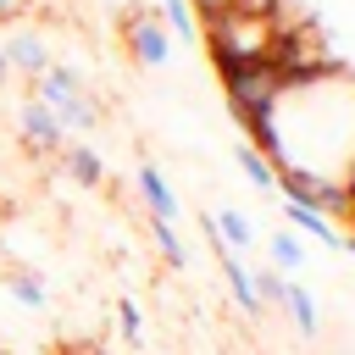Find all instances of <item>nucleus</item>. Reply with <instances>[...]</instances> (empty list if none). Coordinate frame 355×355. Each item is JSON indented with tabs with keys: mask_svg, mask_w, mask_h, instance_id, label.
I'll return each instance as SVG.
<instances>
[{
	"mask_svg": "<svg viewBox=\"0 0 355 355\" xmlns=\"http://www.w3.org/2000/svg\"><path fill=\"white\" fill-rule=\"evenodd\" d=\"M277 28H283V22L266 17V11L233 6V11H222V17L205 22V55H211L216 72H227V67H239V61H261V55H272Z\"/></svg>",
	"mask_w": 355,
	"mask_h": 355,
	"instance_id": "obj_1",
	"label": "nucleus"
},
{
	"mask_svg": "<svg viewBox=\"0 0 355 355\" xmlns=\"http://www.w3.org/2000/svg\"><path fill=\"white\" fill-rule=\"evenodd\" d=\"M216 78H222L227 111H233L244 128H255V122H272V116H277L283 72L272 67V55H261V61H239V67H227V72H216Z\"/></svg>",
	"mask_w": 355,
	"mask_h": 355,
	"instance_id": "obj_2",
	"label": "nucleus"
},
{
	"mask_svg": "<svg viewBox=\"0 0 355 355\" xmlns=\"http://www.w3.org/2000/svg\"><path fill=\"white\" fill-rule=\"evenodd\" d=\"M277 194L294 200V205H311L322 216H349V183L344 178H327V172H311V166H277Z\"/></svg>",
	"mask_w": 355,
	"mask_h": 355,
	"instance_id": "obj_3",
	"label": "nucleus"
},
{
	"mask_svg": "<svg viewBox=\"0 0 355 355\" xmlns=\"http://www.w3.org/2000/svg\"><path fill=\"white\" fill-rule=\"evenodd\" d=\"M122 39H128V55L139 67H166V55H172V33H166V22L155 11H128Z\"/></svg>",
	"mask_w": 355,
	"mask_h": 355,
	"instance_id": "obj_4",
	"label": "nucleus"
},
{
	"mask_svg": "<svg viewBox=\"0 0 355 355\" xmlns=\"http://www.w3.org/2000/svg\"><path fill=\"white\" fill-rule=\"evenodd\" d=\"M17 133H22V144H28L33 155H61V144H67V128L55 122V111H50L44 100H22Z\"/></svg>",
	"mask_w": 355,
	"mask_h": 355,
	"instance_id": "obj_5",
	"label": "nucleus"
},
{
	"mask_svg": "<svg viewBox=\"0 0 355 355\" xmlns=\"http://www.w3.org/2000/svg\"><path fill=\"white\" fill-rule=\"evenodd\" d=\"M0 55H6V67L22 72V78H39V72L50 67V44H44L39 28H11V33L0 39Z\"/></svg>",
	"mask_w": 355,
	"mask_h": 355,
	"instance_id": "obj_6",
	"label": "nucleus"
},
{
	"mask_svg": "<svg viewBox=\"0 0 355 355\" xmlns=\"http://www.w3.org/2000/svg\"><path fill=\"white\" fill-rule=\"evenodd\" d=\"M277 311L294 322V333H300V338H316V333H322V311H316V294H311L305 283H294V277H288V283H283Z\"/></svg>",
	"mask_w": 355,
	"mask_h": 355,
	"instance_id": "obj_7",
	"label": "nucleus"
},
{
	"mask_svg": "<svg viewBox=\"0 0 355 355\" xmlns=\"http://www.w3.org/2000/svg\"><path fill=\"white\" fill-rule=\"evenodd\" d=\"M139 194H144V205H150V216H161V222H178V194H172V183H166V172L155 166V161H139Z\"/></svg>",
	"mask_w": 355,
	"mask_h": 355,
	"instance_id": "obj_8",
	"label": "nucleus"
},
{
	"mask_svg": "<svg viewBox=\"0 0 355 355\" xmlns=\"http://www.w3.org/2000/svg\"><path fill=\"white\" fill-rule=\"evenodd\" d=\"M67 94H83V72H78V67H61V61H50V67L33 78V100L55 105V100H67Z\"/></svg>",
	"mask_w": 355,
	"mask_h": 355,
	"instance_id": "obj_9",
	"label": "nucleus"
},
{
	"mask_svg": "<svg viewBox=\"0 0 355 355\" xmlns=\"http://www.w3.org/2000/svg\"><path fill=\"white\" fill-rule=\"evenodd\" d=\"M61 172H67L78 189H100V183H105V161H100L89 144H61Z\"/></svg>",
	"mask_w": 355,
	"mask_h": 355,
	"instance_id": "obj_10",
	"label": "nucleus"
},
{
	"mask_svg": "<svg viewBox=\"0 0 355 355\" xmlns=\"http://www.w3.org/2000/svg\"><path fill=\"white\" fill-rule=\"evenodd\" d=\"M283 216H288V227L311 233V239H316V244H327V250H338V244H344V233H333V222H327L322 211H311V205H294V200H283Z\"/></svg>",
	"mask_w": 355,
	"mask_h": 355,
	"instance_id": "obj_11",
	"label": "nucleus"
},
{
	"mask_svg": "<svg viewBox=\"0 0 355 355\" xmlns=\"http://www.w3.org/2000/svg\"><path fill=\"white\" fill-rule=\"evenodd\" d=\"M211 227H216V239L239 255V250H250L255 244V222L244 216V211H233V205H222V211H211Z\"/></svg>",
	"mask_w": 355,
	"mask_h": 355,
	"instance_id": "obj_12",
	"label": "nucleus"
},
{
	"mask_svg": "<svg viewBox=\"0 0 355 355\" xmlns=\"http://www.w3.org/2000/svg\"><path fill=\"white\" fill-rule=\"evenodd\" d=\"M50 111H55V122H61L67 133H89V128H100V105H94L89 94H67V100H55Z\"/></svg>",
	"mask_w": 355,
	"mask_h": 355,
	"instance_id": "obj_13",
	"label": "nucleus"
},
{
	"mask_svg": "<svg viewBox=\"0 0 355 355\" xmlns=\"http://www.w3.org/2000/svg\"><path fill=\"white\" fill-rule=\"evenodd\" d=\"M6 294H11L17 305H28V311H44V305H50L39 272H28V266H11V272H6Z\"/></svg>",
	"mask_w": 355,
	"mask_h": 355,
	"instance_id": "obj_14",
	"label": "nucleus"
},
{
	"mask_svg": "<svg viewBox=\"0 0 355 355\" xmlns=\"http://www.w3.org/2000/svg\"><path fill=\"white\" fill-rule=\"evenodd\" d=\"M233 161H239V172H244V178H250L255 189L277 194V166H272V161H266V155H261L255 144H239V150H233Z\"/></svg>",
	"mask_w": 355,
	"mask_h": 355,
	"instance_id": "obj_15",
	"label": "nucleus"
},
{
	"mask_svg": "<svg viewBox=\"0 0 355 355\" xmlns=\"http://www.w3.org/2000/svg\"><path fill=\"white\" fill-rule=\"evenodd\" d=\"M150 233H155V250H161V261H166L172 272H183V266H189V244L178 239V227H172V222H161V216H150Z\"/></svg>",
	"mask_w": 355,
	"mask_h": 355,
	"instance_id": "obj_16",
	"label": "nucleus"
},
{
	"mask_svg": "<svg viewBox=\"0 0 355 355\" xmlns=\"http://www.w3.org/2000/svg\"><path fill=\"white\" fill-rule=\"evenodd\" d=\"M266 255H272V266H277L283 277L305 266V244H300L294 233H272V239H266Z\"/></svg>",
	"mask_w": 355,
	"mask_h": 355,
	"instance_id": "obj_17",
	"label": "nucleus"
},
{
	"mask_svg": "<svg viewBox=\"0 0 355 355\" xmlns=\"http://www.w3.org/2000/svg\"><path fill=\"white\" fill-rule=\"evenodd\" d=\"M161 22H166V33H172V39H200L189 0H161Z\"/></svg>",
	"mask_w": 355,
	"mask_h": 355,
	"instance_id": "obj_18",
	"label": "nucleus"
},
{
	"mask_svg": "<svg viewBox=\"0 0 355 355\" xmlns=\"http://www.w3.org/2000/svg\"><path fill=\"white\" fill-rule=\"evenodd\" d=\"M250 277H255V294H261V305H266V311H272V305H277V300H283V283H288V277H283V272H277V266H255V272H250Z\"/></svg>",
	"mask_w": 355,
	"mask_h": 355,
	"instance_id": "obj_19",
	"label": "nucleus"
},
{
	"mask_svg": "<svg viewBox=\"0 0 355 355\" xmlns=\"http://www.w3.org/2000/svg\"><path fill=\"white\" fill-rule=\"evenodd\" d=\"M116 327H122V338H128V344H139V338H144V316H139V305H133V300H116Z\"/></svg>",
	"mask_w": 355,
	"mask_h": 355,
	"instance_id": "obj_20",
	"label": "nucleus"
},
{
	"mask_svg": "<svg viewBox=\"0 0 355 355\" xmlns=\"http://www.w3.org/2000/svg\"><path fill=\"white\" fill-rule=\"evenodd\" d=\"M239 0H189V11H200V22H211V17H222V11H233Z\"/></svg>",
	"mask_w": 355,
	"mask_h": 355,
	"instance_id": "obj_21",
	"label": "nucleus"
},
{
	"mask_svg": "<svg viewBox=\"0 0 355 355\" xmlns=\"http://www.w3.org/2000/svg\"><path fill=\"white\" fill-rule=\"evenodd\" d=\"M239 6H244V11H266V17H283L288 0H239Z\"/></svg>",
	"mask_w": 355,
	"mask_h": 355,
	"instance_id": "obj_22",
	"label": "nucleus"
},
{
	"mask_svg": "<svg viewBox=\"0 0 355 355\" xmlns=\"http://www.w3.org/2000/svg\"><path fill=\"white\" fill-rule=\"evenodd\" d=\"M28 6H33V0H0V22H17Z\"/></svg>",
	"mask_w": 355,
	"mask_h": 355,
	"instance_id": "obj_23",
	"label": "nucleus"
},
{
	"mask_svg": "<svg viewBox=\"0 0 355 355\" xmlns=\"http://www.w3.org/2000/svg\"><path fill=\"white\" fill-rule=\"evenodd\" d=\"M344 183H349V205H355V166H349V172H344Z\"/></svg>",
	"mask_w": 355,
	"mask_h": 355,
	"instance_id": "obj_24",
	"label": "nucleus"
},
{
	"mask_svg": "<svg viewBox=\"0 0 355 355\" xmlns=\"http://www.w3.org/2000/svg\"><path fill=\"white\" fill-rule=\"evenodd\" d=\"M338 250H349V255H355V233H344V244H338Z\"/></svg>",
	"mask_w": 355,
	"mask_h": 355,
	"instance_id": "obj_25",
	"label": "nucleus"
},
{
	"mask_svg": "<svg viewBox=\"0 0 355 355\" xmlns=\"http://www.w3.org/2000/svg\"><path fill=\"white\" fill-rule=\"evenodd\" d=\"M6 78H11V67H6V55H0V83H6Z\"/></svg>",
	"mask_w": 355,
	"mask_h": 355,
	"instance_id": "obj_26",
	"label": "nucleus"
},
{
	"mask_svg": "<svg viewBox=\"0 0 355 355\" xmlns=\"http://www.w3.org/2000/svg\"><path fill=\"white\" fill-rule=\"evenodd\" d=\"M89 355H111V349H89Z\"/></svg>",
	"mask_w": 355,
	"mask_h": 355,
	"instance_id": "obj_27",
	"label": "nucleus"
},
{
	"mask_svg": "<svg viewBox=\"0 0 355 355\" xmlns=\"http://www.w3.org/2000/svg\"><path fill=\"white\" fill-rule=\"evenodd\" d=\"M0 261H6V244H0Z\"/></svg>",
	"mask_w": 355,
	"mask_h": 355,
	"instance_id": "obj_28",
	"label": "nucleus"
},
{
	"mask_svg": "<svg viewBox=\"0 0 355 355\" xmlns=\"http://www.w3.org/2000/svg\"><path fill=\"white\" fill-rule=\"evenodd\" d=\"M349 216H355V211H349Z\"/></svg>",
	"mask_w": 355,
	"mask_h": 355,
	"instance_id": "obj_29",
	"label": "nucleus"
}]
</instances>
